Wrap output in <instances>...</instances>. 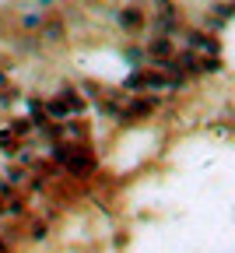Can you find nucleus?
Returning <instances> with one entry per match:
<instances>
[{"label":"nucleus","instance_id":"obj_1","mask_svg":"<svg viewBox=\"0 0 235 253\" xmlns=\"http://www.w3.org/2000/svg\"><path fill=\"white\" fill-rule=\"evenodd\" d=\"M161 106H165V95H148V91H141V95H126V99H123V106H119L116 123H119V126L144 123V120H151V116H155Z\"/></svg>","mask_w":235,"mask_h":253},{"label":"nucleus","instance_id":"obj_2","mask_svg":"<svg viewBox=\"0 0 235 253\" xmlns=\"http://www.w3.org/2000/svg\"><path fill=\"white\" fill-rule=\"evenodd\" d=\"M60 172H63V176H71V179H78V183L95 179V172H98V155H95V148H91L88 141L74 144L71 155H67V162L60 166Z\"/></svg>","mask_w":235,"mask_h":253},{"label":"nucleus","instance_id":"obj_3","mask_svg":"<svg viewBox=\"0 0 235 253\" xmlns=\"http://www.w3.org/2000/svg\"><path fill=\"white\" fill-rule=\"evenodd\" d=\"M176 63L179 71L196 81V78H218L225 71V60L221 56H207V53H193V49H176Z\"/></svg>","mask_w":235,"mask_h":253},{"label":"nucleus","instance_id":"obj_4","mask_svg":"<svg viewBox=\"0 0 235 253\" xmlns=\"http://www.w3.org/2000/svg\"><path fill=\"white\" fill-rule=\"evenodd\" d=\"M183 49L207 53V56H221V36H218V32H207L204 25L183 28Z\"/></svg>","mask_w":235,"mask_h":253},{"label":"nucleus","instance_id":"obj_5","mask_svg":"<svg viewBox=\"0 0 235 253\" xmlns=\"http://www.w3.org/2000/svg\"><path fill=\"white\" fill-rule=\"evenodd\" d=\"M113 21H116V28L123 36H141L148 28V7L144 4H119L113 11Z\"/></svg>","mask_w":235,"mask_h":253},{"label":"nucleus","instance_id":"obj_6","mask_svg":"<svg viewBox=\"0 0 235 253\" xmlns=\"http://www.w3.org/2000/svg\"><path fill=\"white\" fill-rule=\"evenodd\" d=\"M39 42H42V46H63V42H67V14L49 11L46 25L39 28Z\"/></svg>","mask_w":235,"mask_h":253},{"label":"nucleus","instance_id":"obj_7","mask_svg":"<svg viewBox=\"0 0 235 253\" xmlns=\"http://www.w3.org/2000/svg\"><path fill=\"white\" fill-rule=\"evenodd\" d=\"M46 18H49V11H42V7H25V11L14 14V32L18 36H39Z\"/></svg>","mask_w":235,"mask_h":253},{"label":"nucleus","instance_id":"obj_8","mask_svg":"<svg viewBox=\"0 0 235 253\" xmlns=\"http://www.w3.org/2000/svg\"><path fill=\"white\" fill-rule=\"evenodd\" d=\"M53 95H56V99H60L67 109H71V116H84V113H88V106H91V102L84 99V91H81L78 84H71V81H63Z\"/></svg>","mask_w":235,"mask_h":253},{"label":"nucleus","instance_id":"obj_9","mask_svg":"<svg viewBox=\"0 0 235 253\" xmlns=\"http://www.w3.org/2000/svg\"><path fill=\"white\" fill-rule=\"evenodd\" d=\"M141 46H144L148 63H155V60H169V56L179 49V42H176L172 36H158V32H155V36H151L148 42H141Z\"/></svg>","mask_w":235,"mask_h":253},{"label":"nucleus","instance_id":"obj_10","mask_svg":"<svg viewBox=\"0 0 235 253\" xmlns=\"http://www.w3.org/2000/svg\"><path fill=\"white\" fill-rule=\"evenodd\" d=\"M25 232H28V243H46L49 239V218H25Z\"/></svg>","mask_w":235,"mask_h":253},{"label":"nucleus","instance_id":"obj_11","mask_svg":"<svg viewBox=\"0 0 235 253\" xmlns=\"http://www.w3.org/2000/svg\"><path fill=\"white\" fill-rule=\"evenodd\" d=\"M4 126H7V130H11V134H14L18 141H28L32 134H36V126L28 123V116H11V120H7Z\"/></svg>","mask_w":235,"mask_h":253},{"label":"nucleus","instance_id":"obj_12","mask_svg":"<svg viewBox=\"0 0 235 253\" xmlns=\"http://www.w3.org/2000/svg\"><path fill=\"white\" fill-rule=\"evenodd\" d=\"M207 14H214V18L225 25V21H232V14H235V4H232V0H211V4H207Z\"/></svg>","mask_w":235,"mask_h":253},{"label":"nucleus","instance_id":"obj_13","mask_svg":"<svg viewBox=\"0 0 235 253\" xmlns=\"http://www.w3.org/2000/svg\"><path fill=\"white\" fill-rule=\"evenodd\" d=\"M53 4H56V0H36V7H42V11H49Z\"/></svg>","mask_w":235,"mask_h":253}]
</instances>
